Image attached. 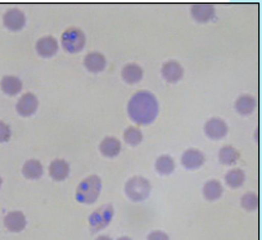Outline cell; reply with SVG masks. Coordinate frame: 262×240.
Masks as SVG:
<instances>
[{
	"label": "cell",
	"mask_w": 262,
	"mask_h": 240,
	"mask_svg": "<svg viewBox=\"0 0 262 240\" xmlns=\"http://www.w3.org/2000/svg\"><path fill=\"white\" fill-rule=\"evenodd\" d=\"M151 192L150 181L142 176H133L126 181L125 185V193L130 200L140 202L148 197Z\"/></svg>",
	"instance_id": "obj_3"
},
{
	"label": "cell",
	"mask_w": 262,
	"mask_h": 240,
	"mask_svg": "<svg viewBox=\"0 0 262 240\" xmlns=\"http://www.w3.org/2000/svg\"><path fill=\"white\" fill-rule=\"evenodd\" d=\"M190 14L198 23H208L215 15V8L211 3H195L190 7Z\"/></svg>",
	"instance_id": "obj_7"
},
{
	"label": "cell",
	"mask_w": 262,
	"mask_h": 240,
	"mask_svg": "<svg viewBox=\"0 0 262 240\" xmlns=\"http://www.w3.org/2000/svg\"><path fill=\"white\" fill-rule=\"evenodd\" d=\"M127 114L139 125H147L159 114V102L151 92L138 91L127 103Z\"/></svg>",
	"instance_id": "obj_1"
},
{
	"label": "cell",
	"mask_w": 262,
	"mask_h": 240,
	"mask_svg": "<svg viewBox=\"0 0 262 240\" xmlns=\"http://www.w3.org/2000/svg\"><path fill=\"white\" fill-rule=\"evenodd\" d=\"M204 132L210 139L218 140V139L224 138V136L228 134V124H226L225 120L222 119V118L213 117L205 123Z\"/></svg>",
	"instance_id": "obj_6"
},
{
	"label": "cell",
	"mask_w": 262,
	"mask_h": 240,
	"mask_svg": "<svg viewBox=\"0 0 262 240\" xmlns=\"http://www.w3.org/2000/svg\"><path fill=\"white\" fill-rule=\"evenodd\" d=\"M114 217V207L112 204H103L89 215V227L92 232H99L109 225Z\"/></svg>",
	"instance_id": "obj_5"
},
{
	"label": "cell",
	"mask_w": 262,
	"mask_h": 240,
	"mask_svg": "<svg viewBox=\"0 0 262 240\" xmlns=\"http://www.w3.org/2000/svg\"><path fill=\"white\" fill-rule=\"evenodd\" d=\"M100 152L108 158H114L121 151V143L114 136H106L99 145Z\"/></svg>",
	"instance_id": "obj_16"
},
{
	"label": "cell",
	"mask_w": 262,
	"mask_h": 240,
	"mask_svg": "<svg viewBox=\"0 0 262 240\" xmlns=\"http://www.w3.org/2000/svg\"><path fill=\"white\" fill-rule=\"evenodd\" d=\"M4 224L8 230L13 233H19L25 229L26 227V218L23 212L14 210V212L8 213L4 218Z\"/></svg>",
	"instance_id": "obj_12"
},
{
	"label": "cell",
	"mask_w": 262,
	"mask_h": 240,
	"mask_svg": "<svg viewBox=\"0 0 262 240\" xmlns=\"http://www.w3.org/2000/svg\"><path fill=\"white\" fill-rule=\"evenodd\" d=\"M156 171L161 174H169L173 172L176 165L174 160L169 155H161L159 159L156 160Z\"/></svg>",
	"instance_id": "obj_24"
},
{
	"label": "cell",
	"mask_w": 262,
	"mask_h": 240,
	"mask_svg": "<svg viewBox=\"0 0 262 240\" xmlns=\"http://www.w3.org/2000/svg\"><path fill=\"white\" fill-rule=\"evenodd\" d=\"M118 240H131V238H129V236H121V238H119Z\"/></svg>",
	"instance_id": "obj_30"
},
{
	"label": "cell",
	"mask_w": 262,
	"mask_h": 240,
	"mask_svg": "<svg viewBox=\"0 0 262 240\" xmlns=\"http://www.w3.org/2000/svg\"><path fill=\"white\" fill-rule=\"evenodd\" d=\"M240 158V151L233 145H225L219 150V160L224 165H233Z\"/></svg>",
	"instance_id": "obj_22"
},
{
	"label": "cell",
	"mask_w": 262,
	"mask_h": 240,
	"mask_svg": "<svg viewBox=\"0 0 262 240\" xmlns=\"http://www.w3.org/2000/svg\"><path fill=\"white\" fill-rule=\"evenodd\" d=\"M147 240H169V236L161 230H155L148 234Z\"/></svg>",
	"instance_id": "obj_28"
},
{
	"label": "cell",
	"mask_w": 262,
	"mask_h": 240,
	"mask_svg": "<svg viewBox=\"0 0 262 240\" xmlns=\"http://www.w3.org/2000/svg\"><path fill=\"white\" fill-rule=\"evenodd\" d=\"M2 183H3V179H2V177H0V186H2Z\"/></svg>",
	"instance_id": "obj_31"
},
{
	"label": "cell",
	"mask_w": 262,
	"mask_h": 240,
	"mask_svg": "<svg viewBox=\"0 0 262 240\" xmlns=\"http://www.w3.org/2000/svg\"><path fill=\"white\" fill-rule=\"evenodd\" d=\"M121 76L125 82L134 84V83L141 81L142 76H144V70L138 63H127L121 70Z\"/></svg>",
	"instance_id": "obj_17"
},
{
	"label": "cell",
	"mask_w": 262,
	"mask_h": 240,
	"mask_svg": "<svg viewBox=\"0 0 262 240\" xmlns=\"http://www.w3.org/2000/svg\"><path fill=\"white\" fill-rule=\"evenodd\" d=\"M11 136V130L10 126L8 124H5L4 121H0V143H5L10 139Z\"/></svg>",
	"instance_id": "obj_27"
},
{
	"label": "cell",
	"mask_w": 262,
	"mask_h": 240,
	"mask_svg": "<svg viewBox=\"0 0 262 240\" xmlns=\"http://www.w3.org/2000/svg\"><path fill=\"white\" fill-rule=\"evenodd\" d=\"M50 176L56 181H62L70 173V165L63 159H56L50 164Z\"/></svg>",
	"instance_id": "obj_15"
},
{
	"label": "cell",
	"mask_w": 262,
	"mask_h": 240,
	"mask_svg": "<svg viewBox=\"0 0 262 240\" xmlns=\"http://www.w3.org/2000/svg\"><path fill=\"white\" fill-rule=\"evenodd\" d=\"M161 72H162L163 78H165L166 81L169 83H174V82H178L181 78H182L184 70L180 62L171 60L163 63Z\"/></svg>",
	"instance_id": "obj_11"
},
{
	"label": "cell",
	"mask_w": 262,
	"mask_h": 240,
	"mask_svg": "<svg viewBox=\"0 0 262 240\" xmlns=\"http://www.w3.org/2000/svg\"><path fill=\"white\" fill-rule=\"evenodd\" d=\"M235 108L243 115H249L256 108V98L251 94H241L235 102Z\"/></svg>",
	"instance_id": "obj_19"
},
{
	"label": "cell",
	"mask_w": 262,
	"mask_h": 240,
	"mask_svg": "<svg viewBox=\"0 0 262 240\" xmlns=\"http://www.w3.org/2000/svg\"><path fill=\"white\" fill-rule=\"evenodd\" d=\"M95 240H113V239L108 235H99Z\"/></svg>",
	"instance_id": "obj_29"
},
{
	"label": "cell",
	"mask_w": 262,
	"mask_h": 240,
	"mask_svg": "<svg viewBox=\"0 0 262 240\" xmlns=\"http://www.w3.org/2000/svg\"><path fill=\"white\" fill-rule=\"evenodd\" d=\"M142 139H144L142 132L136 126H129L124 132V140L129 145H133V146L139 145L142 141Z\"/></svg>",
	"instance_id": "obj_25"
},
{
	"label": "cell",
	"mask_w": 262,
	"mask_h": 240,
	"mask_svg": "<svg viewBox=\"0 0 262 240\" xmlns=\"http://www.w3.org/2000/svg\"><path fill=\"white\" fill-rule=\"evenodd\" d=\"M3 21H4V25L7 26L8 29H10V30L13 31H17L24 28V25H25L26 23V17L25 14H24L21 10L14 8L9 9L7 13L4 14Z\"/></svg>",
	"instance_id": "obj_8"
},
{
	"label": "cell",
	"mask_w": 262,
	"mask_h": 240,
	"mask_svg": "<svg viewBox=\"0 0 262 240\" xmlns=\"http://www.w3.org/2000/svg\"><path fill=\"white\" fill-rule=\"evenodd\" d=\"M0 87L4 93L9 94V96H15L19 93L23 88V82L20 78L15 76H4L0 82Z\"/></svg>",
	"instance_id": "obj_20"
},
{
	"label": "cell",
	"mask_w": 262,
	"mask_h": 240,
	"mask_svg": "<svg viewBox=\"0 0 262 240\" xmlns=\"http://www.w3.org/2000/svg\"><path fill=\"white\" fill-rule=\"evenodd\" d=\"M100 191H102V180L97 174H91L80 181L76 191V198L80 203L92 204L98 200Z\"/></svg>",
	"instance_id": "obj_2"
},
{
	"label": "cell",
	"mask_w": 262,
	"mask_h": 240,
	"mask_svg": "<svg viewBox=\"0 0 262 240\" xmlns=\"http://www.w3.org/2000/svg\"><path fill=\"white\" fill-rule=\"evenodd\" d=\"M84 66L91 72H102L106 66V58L103 53L92 51L85 55L84 57Z\"/></svg>",
	"instance_id": "obj_14"
},
{
	"label": "cell",
	"mask_w": 262,
	"mask_h": 240,
	"mask_svg": "<svg viewBox=\"0 0 262 240\" xmlns=\"http://www.w3.org/2000/svg\"><path fill=\"white\" fill-rule=\"evenodd\" d=\"M36 51L43 57H50L58 51V42L53 36H42L37 40Z\"/></svg>",
	"instance_id": "obj_13"
},
{
	"label": "cell",
	"mask_w": 262,
	"mask_h": 240,
	"mask_svg": "<svg viewBox=\"0 0 262 240\" xmlns=\"http://www.w3.org/2000/svg\"><path fill=\"white\" fill-rule=\"evenodd\" d=\"M225 182L229 187L231 188H237L240 186L244 185L245 182V172L239 167L231 168L228 171V173L225 174Z\"/></svg>",
	"instance_id": "obj_23"
},
{
	"label": "cell",
	"mask_w": 262,
	"mask_h": 240,
	"mask_svg": "<svg viewBox=\"0 0 262 240\" xmlns=\"http://www.w3.org/2000/svg\"><path fill=\"white\" fill-rule=\"evenodd\" d=\"M182 165L188 170H194V168L201 167L204 164L205 156L199 149H194V147H189L183 152L182 159Z\"/></svg>",
	"instance_id": "obj_10"
},
{
	"label": "cell",
	"mask_w": 262,
	"mask_h": 240,
	"mask_svg": "<svg viewBox=\"0 0 262 240\" xmlns=\"http://www.w3.org/2000/svg\"><path fill=\"white\" fill-rule=\"evenodd\" d=\"M38 106V100H37V97L35 96L34 93H28L23 94L21 97H20L19 102H17L16 104V111L19 113L20 115H23V117H29V115L34 114L35 112H36Z\"/></svg>",
	"instance_id": "obj_9"
},
{
	"label": "cell",
	"mask_w": 262,
	"mask_h": 240,
	"mask_svg": "<svg viewBox=\"0 0 262 240\" xmlns=\"http://www.w3.org/2000/svg\"><path fill=\"white\" fill-rule=\"evenodd\" d=\"M23 173L26 179H40L43 173V166L36 159H30L23 166Z\"/></svg>",
	"instance_id": "obj_18"
},
{
	"label": "cell",
	"mask_w": 262,
	"mask_h": 240,
	"mask_svg": "<svg viewBox=\"0 0 262 240\" xmlns=\"http://www.w3.org/2000/svg\"><path fill=\"white\" fill-rule=\"evenodd\" d=\"M223 185L218 180H210L208 181L203 187V194L205 200L208 201H215L219 200L223 194Z\"/></svg>",
	"instance_id": "obj_21"
},
{
	"label": "cell",
	"mask_w": 262,
	"mask_h": 240,
	"mask_svg": "<svg viewBox=\"0 0 262 240\" xmlns=\"http://www.w3.org/2000/svg\"><path fill=\"white\" fill-rule=\"evenodd\" d=\"M62 46L67 52L76 53L79 52L85 45V35L84 32L76 26L66 29L61 37Z\"/></svg>",
	"instance_id": "obj_4"
},
{
	"label": "cell",
	"mask_w": 262,
	"mask_h": 240,
	"mask_svg": "<svg viewBox=\"0 0 262 240\" xmlns=\"http://www.w3.org/2000/svg\"><path fill=\"white\" fill-rule=\"evenodd\" d=\"M241 206L244 209L249 210H256L258 208V195L254 192H248L241 197Z\"/></svg>",
	"instance_id": "obj_26"
}]
</instances>
